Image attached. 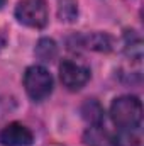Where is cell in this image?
I'll use <instances>...</instances> for the list:
<instances>
[{
    "label": "cell",
    "instance_id": "11",
    "mask_svg": "<svg viewBox=\"0 0 144 146\" xmlns=\"http://www.w3.org/2000/svg\"><path fill=\"white\" fill-rule=\"evenodd\" d=\"M3 3H5V0H0V9L3 7Z\"/></svg>",
    "mask_w": 144,
    "mask_h": 146
},
{
    "label": "cell",
    "instance_id": "2",
    "mask_svg": "<svg viewBox=\"0 0 144 146\" xmlns=\"http://www.w3.org/2000/svg\"><path fill=\"white\" fill-rule=\"evenodd\" d=\"M24 87L32 100H42L53 92V76L44 66L32 65L24 73Z\"/></svg>",
    "mask_w": 144,
    "mask_h": 146
},
{
    "label": "cell",
    "instance_id": "3",
    "mask_svg": "<svg viewBox=\"0 0 144 146\" xmlns=\"http://www.w3.org/2000/svg\"><path fill=\"white\" fill-rule=\"evenodd\" d=\"M15 17L27 27L41 29L48 24L46 0H20L15 7Z\"/></svg>",
    "mask_w": 144,
    "mask_h": 146
},
{
    "label": "cell",
    "instance_id": "7",
    "mask_svg": "<svg viewBox=\"0 0 144 146\" xmlns=\"http://www.w3.org/2000/svg\"><path fill=\"white\" fill-rule=\"evenodd\" d=\"M34 53H36V56L41 61L49 63V61H53V60L56 58V54H58V46H56V42H54L53 39L42 37V39L37 41Z\"/></svg>",
    "mask_w": 144,
    "mask_h": 146
},
{
    "label": "cell",
    "instance_id": "1",
    "mask_svg": "<svg viewBox=\"0 0 144 146\" xmlns=\"http://www.w3.org/2000/svg\"><path fill=\"white\" fill-rule=\"evenodd\" d=\"M110 115L115 126H119L120 129L132 131L139 127L143 121V104L134 95L119 97L110 106Z\"/></svg>",
    "mask_w": 144,
    "mask_h": 146
},
{
    "label": "cell",
    "instance_id": "6",
    "mask_svg": "<svg viewBox=\"0 0 144 146\" xmlns=\"http://www.w3.org/2000/svg\"><path fill=\"white\" fill-rule=\"evenodd\" d=\"M83 141L87 146H119V139L100 124L88 127L83 134Z\"/></svg>",
    "mask_w": 144,
    "mask_h": 146
},
{
    "label": "cell",
    "instance_id": "4",
    "mask_svg": "<svg viewBox=\"0 0 144 146\" xmlns=\"http://www.w3.org/2000/svg\"><path fill=\"white\" fill-rule=\"evenodd\" d=\"M59 78H61L63 85L68 87L70 90H78L88 82L90 70L76 61L66 60L59 65Z\"/></svg>",
    "mask_w": 144,
    "mask_h": 146
},
{
    "label": "cell",
    "instance_id": "9",
    "mask_svg": "<svg viewBox=\"0 0 144 146\" xmlns=\"http://www.w3.org/2000/svg\"><path fill=\"white\" fill-rule=\"evenodd\" d=\"M58 15L65 22H73L78 17V2L76 0H58Z\"/></svg>",
    "mask_w": 144,
    "mask_h": 146
},
{
    "label": "cell",
    "instance_id": "10",
    "mask_svg": "<svg viewBox=\"0 0 144 146\" xmlns=\"http://www.w3.org/2000/svg\"><path fill=\"white\" fill-rule=\"evenodd\" d=\"M85 46L92 48V49H97V51H110L112 39L104 33H95L92 36L85 37Z\"/></svg>",
    "mask_w": 144,
    "mask_h": 146
},
{
    "label": "cell",
    "instance_id": "8",
    "mask_svg": "<svg viewBox=\"0 0 144 146\" xmlns=\"http://www.w3.org/2000/svg\"><path fill=\"white\" fill-rule=\"evenodd\" d=\"M81 114H83V117H85L87 121H90V122L95 124V126H98V124L104 121V109H102L100 104L95 102V100H87L85 106L81 107Z\"/></svg>",
    "mask_w": 144,
    "mask_h": 146
},
{
    "label": "cell",
    "instance_id": "5",
    "mask_svg": "<svg viewBox=\"0 0 144 146\" xmlns=\"http://www.w3.org/2000/svg\"><path fill=\"white\" fill-rule=\"evenodd\" d=\"M32 141L31 129L20 122H10L0 131V143L3 146H31Z\"/></svg>",
    "mask_w": 144,
    "mask_h": 146
}]
</instances>
